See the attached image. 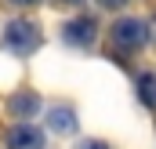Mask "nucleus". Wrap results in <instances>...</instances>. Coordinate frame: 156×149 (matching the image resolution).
Instances as JSON below:
<instances>
[{
	"label": "nucleus",
	"mask_w": 156,
	"mask_h": 149,
	"mask_svg": "<svg viewBox=\"0 0 156 149\" xmlns=\"http://www.w3.org/2000/svg\"><path fill=\"white\" fill-rule=\"evenodd\" d=\"M0 40H4V47H7L11 55H33L44 37H40L37 22H29V18H11V22L4 26Z\"/></svg>",
	"instance_id": "f257e3e1"
},
{
	"label": "nucleus",
	"mask_w": 156,
	"mask_h": 149,
	"mask_svg": "<svg viewBox=\"0 0 156 149\" xmlns=\"http://www.w3.org/2000/svg\"><path fill=\"white\" fill-rule=\"evenodd\" d=\"M145 44H149V22L145 18H120L113 26V47L131 55V51H138Z\"/></svg>",
	"instance_id": "f03ea898"
},
{
	"label": "nucleus",
	"mask_w": 156,
	"mask_h": 149,
	"mask_svg": "<svg viewBox=\"0 0 156 149\" xmlns=\"http://www.w3.org/2000/svg\"><path fill=\"white\" fill-rule=\"evenodd\" d=\"M94 37H98V22L94 18H69L66 26H62V40L69 44V47H91L94 44Z\"/></svg>",
	"instance_id": "7ed1b4c3"
},
{
	"label": "nucleus",
	"mask_w": 156,
	"mask_h": 149,
	"mask_svg": "<svg viewBox=\"0 0 156 149\" xmlns=\"http://www.w3.org/2000/svg\"><path fill=\"white\" fill-rule=\"evenodd\" d=\"M44 146H47V138L33 124H18L7 131V149H44Z\"/></svg>",
	"instance_id": "20e7f679"
},
{
	"label": "nucleus",
	"mask_w": 156,
	"mask_h": 149,
	"mask_svg": "<svg viewBox=\"0 0 156 149\" xmlns=\"http://www.w3.org/2000/svg\"><path fill=\"white\" fill-rule=\"evenodd\" d=\"M7 109L15 113V116H26V124H29V116L40 113V95H37V91H18V95H11Z\"/></svg>",
	"instance_id": "39448f33"
},
{
	"label": "nucleus",
	"mask_w": 156,
	"mask_h": 149,
	"mask_svg": "<svg viewBox=\"0 0 156 149\" xmlns=\"http://www.w3.org/2000/svg\"><path fill=\"white\" fill-rule=\"evenodd\" d=\"M47 124H51V131H58V135H76V113L69 109V106H55L51 116H47Z\"/></svg>",
	"instance_id": "423d86ee"
},
{
	"label": "nucleus",
	"mask_w": 156,
	"mask_h": 149,
	"mask_svg": "<svg viewBox=\"0 0 156 149\" xmlns=\"http://www.w3.org/2000/svg\"><path fill=\"white\" fill-rule=\"evenodd\" d=\"M138 98L145 109H156V73H142L138 76Z\"/></svg>",
	"instance_id": "0eeeda50"
},
{
	"label": "nucleus",
	"mask_w": 156,
	"mask_h": 149,
	"mask_svg": "<svg viewBox=\"0 0 156 149\" xmlns=\"http://www.w3.org/2000/svg\"><path fill=\"white\" fill-rule=\"evenodd\" d=\"M76 149H109V146H105V142H98V138H83Z\"/></svg>",
	"instance_id": "6e6552de"
},
{
	"label": "nucleus",
	"mask_w": 156,
	"mask_h": 149,
	"mask_svg": "<svg viewBox=\"0 0 156 149\" xmlns=\"http://www.w3.org/2000/svg\"><path fill=\"white\" fill-rule=\"evenodd\" d=\"M98 4H102V7H123L127 0H98Z\"/></svg>",
	"instance_id": "1a4fd4ad"
},
{
	"label": "nucleus",
	"mask_w": 156,
	"mask_h": 149,
	"mask_svg": "<svg viewBox=\"0 0 156 149\" xmlns=\"http://www.w3.org/2000/svg\"><path fill=\"white\" fill-rule=\"evenodd\" d=\"M11 4H18V7H29V4H37V0H11Z\"/></svg>",
	"instance_id": "9d476101"
},
{
	"label": "nucleus",
	"mask_w": 156,
	"mask_h": 149,
	"mask_svg": "<svg viewBox=\"0 0 156 149\" xmlns=\"http://www.w3.org/2000/svg\"><path fill=\"white\" fill-rule=\"evenodd\" d=\"M58 4H80V0H58Z\"/></svg>",
	"instance_id": "9b49d317"
}]
</instances>
